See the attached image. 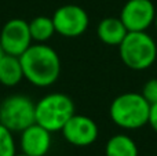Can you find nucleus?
Segmentation results:
<instances>
[{
  "mask_svg": "<svg viewBox=\"0 0 157 156\" xmlns=\"http://www.w3.org/2000/svg\"><path fill=\"white\" fill-rule=\"evenodd\" d=\"M63 138L75 146H90L97 141L99 129L95 120L86 115L75 113L61 130Z\"/></svg>",
  "mask_w": 157,
  "mask_h": 156,
  "instance_id": "9",
  "label": "nucleus"
},
{
  "mask_svg": "<svg viewBox=\"0 0 157 156\" xmlns=\"http://www.w3.org/2000/svg\"><path fill=\"white\" fill-rule=\"evenodd\" d=\"M29 24V32L35 43H46L55 35V26L51 17L39 15L33 18Z\"/></svg>",
  "mask_w": 157,
  "mask_h": 156,
  "instance_id": "14",
  "label": "nucleus"
},
{
  "mask_svg": "<svg viewBox=\"0 0 157 156\" xmlns=\"http://www.w3.org/2000/svg\"><path fill=\"white\" fill-rule=\"evenodd\" d=\"M17 146L13 131L0 123V156H15Z\"/></svg>",
  "mask_w": 157,
  "mask_h": 156,
  "instance_id": "15",
  "label": "nucleus"
},
{
  "mask_svg": "<svg viewBox=\"0 0 157 156\" xmlns=\"http://www.w3.org/2000/svg\"><path fill=\"white\" fill-rule=\"evenodd\" d=\"M105 156H138V146L130 135L116 134L106 142Z\"/></svg>",
  "mask_w": 157,
  "mask_h": 156,
  "instance_id": "13",
  "label": "nucleus"
},
{
  "mask_svg": "<svg viewBox=\"0 0 157 156\" xmlns=\"http://www.w3.org/2000/svg\"><path fill=\"white\" fill-rule=\"evenodd\" d=\"M128 30L120 18L108 17L103 18L97 26V36L102 43L108 46H117L127 36Z\"/></svg>",
  "mask_w": 157,
  "mask_h": 156,
  "instance_id": "11",
  "label": "nucleus"
},
{
  "mask_svg": "<svg viewBox=\"0 0 157 156\" xmlns=\"http://www.w3.org/2000/svg\"><path fill=\"white\" fill-rule=\"evenodd\" d=\"M24 79L21 60L19 57L6 54L0 61V83L6 87H14Z\"/></svg>",
  "mask_w": 157,
  "mask_h": 156,
  "instance_id": "12",
  "label": "nucleus"
},
{
  "mask_svg": "<svg viewBox=\"0 0 157 156\" xmlns=\"http://www.w3.org/2000/svg\"><path fill=\"white\" fill-rule=\"evenodd\" d=\"M6 55V51H4V49L2 47V44H0V61L3 60V57Z\"/></svg>",
  "mask_w": 157,
  "mask_h": 156,
  "instance_id": "18",
  "label": "nucleus"
},
{
  "mask_svg": "<svg viewBox=\"0 0 157 156\" xmlns=\"http://www.w3.org/2000/svg\"><path fill=\"white\" fill-rule=\"evenodd\" d=\"M32 41L29 24L25 19L13 18L3 25L0 32V44L6 54L21 57L32 46Z\"/></svg>",
  "mask_w": 157,
  "mask_h": 156,
  "instance_id": "7",
  "label": "nucleus"
},
{
  "mask_svg": "<svg viewBox=\"0 0 157 156\" xmlns=\"http://www.w3.org/2000/svg\"><path fill=\"white\" fill-rule=\"evenodd\" d=\"M24 79L36 87H50L61 75L58 53L46 43H35L19 57Z\"/></svg>",
  "mask_w": 157,
  "mask_h": 156,
  "instance_id": "1",
  "label": "nucleus"
},
{
  "mask_svg": "<svg viewBox=\"0 0 157 156\" xmlns=\"http://www.w3.org/2000/svg\"><path fill=\"white\" fill-rule=\"evenodd\" d=\"M155 25H156V28H157V13H156V18H155Z\"/></svg>",
  "mask_w": 157,
  "mask_h": 156,
  "instance_id": "20",
  "label": "nucleus"
},
{
  "mask_svg": "<svg viewBox=\"0 0 157 156\" xmlns=\"http://www.w3.org/2000/svg\"><path fill=\"white\" fill-rule=\"evenodd\" d=\"M15 156H29V155H25V154H17Z\"/></svg>",
  "mask_w": 157,
  "mask_h": 156,
  "instance_id": "19",
  "label": "nucleus"
},
{
  "mask_svg": "<svg viewBox=\"0 0 157 156\" xmlns=\"http://www.w3.org/2000/svg\"><path fill=\"white\" fill-rule=\"evenodd\" d=\"M36 123L50 133L61 131L75 115V102L63 93H50L36 102Z\"/></svg>",
  "mask_w": 157,
  "mask_h": 156,
  "instance_id": "4",
  "label": "nucleus"
},
{
  "mask_svg": "<svg viewBox=\"0 0 157 156\" xmlns=\"http://www.w3.org/2000/svg\"><path fill=\"white\" fill-rule=\"evenodd\" d=\"M156 7L150 0H128L123 6L119 18L128 32H145L156 18Z\"/></svg>",
  "mask_w": 157,
  "mask_h": 156,
  "instance_id": "8",
  "label": "nucleus"
},
{
  "mask_svg": "<svg viewBox=\"0 0 157 156\" xmlns=\"http://www.w3.org/2000/svg\"><path fill=\"white\" fill-rule=\"evenodd\" d=\"M19 148L29 156H46L51 148V133L43 126L33 123L19 133Z\"/></svg>",
  "mask_w": 157,
  "mask_h": 156,
  "instance_id": "10",
  "label": "nucleus"
},
{
  "mask_svg": "<svg viewBox=\"0 0 157 156\" xmlns=\"http://www.w3.org/2000/svg\"><path fill=\"white\" fill-rule=\"evenodd\" d=\"M150 104L141 93H123L112 101L109 108L110 119L117 127L136 130L147 124Z\"/></svg>",
  "mask_w": 157,
  "mask_h": 156,
  "instance_id": "2",
  "label": "nucleus"
},
{
  "mask_svg": "<svg viewBox=\"0 0 157 156\" xmlns=\"http://www.w3.org/2000/svg\"><path fill=\"white\" fill-rule=\"evenodd\" d=\"M52 22L55 32L62 37L73 39L81 36L90 25V17L83 7L77 4H65L54 11Z\"/></svg>",
  "mask_w": 157,
  "mask_h": 156,
  "instance_id": "6",
  "label": "nucleus"
},
{
  "mask_svg": "<svg viewBox=\"0 0 157 156\" xmlns=\"http://www.w3.org/2000/svg\"><path fill=\"white\" fill-rule=\"evenodd\" d=\"M141 94L144 96V98L146 99L150 105L156 104L157 102V79L156 77L147 80V82L145 83L144 87H142Z\"/></svg>",
  "mask_w": 157,
  "mask_h": 156,
  "instance_id": "16",
  "label": "nucleus"
},
{
  "mask_svg": "<svg viewBox=\"0 0 157 156\" xmlns=\"http://www.w3.org/2000/svg\"><path fill=\"white\" fill-rule=\"evenodd\" d=\"M123 64L132 71H145L156 62L157 44L155 39L145 32H128L119 44Z\"/></svg>",
  "mask_w": 157,
  "mask_h": 156,
  "instance_id": "3",
  "label": "nucleus"
},
{
  "mask_svg": "<svg viewBox=\"0 0 157 156\" xmlns=\"http://www.w3.org/2000/svg\"><path fill=\"white\" fill-rule=\"evenodd\" d=\"M36 102L30 97L14 94L0 104V123L13 133H21L36 123Z\"/></svg>",
  "mask_w": 157,
  "mask_h": 156,
  "instance_id": "5",
  "label": "nucleus"
},
{
  "mask_svg": "<svg viewBox=\"0 0 157 156\" xmlns=\"http://www.w3.org/2000/svg\"><path fill=\"white\" fill-rule=\"evenodd\" d=\"M147 124L157 133V102L152 104L149 108V118H147Z\"/></svg>",
  "mask_w": 157,
  "mask_h": 156,
  "instance_id": "17",
  "label": "nucleus"
}]
</instances>
